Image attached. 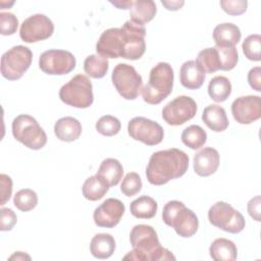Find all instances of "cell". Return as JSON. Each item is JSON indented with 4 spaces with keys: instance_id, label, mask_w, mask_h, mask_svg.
I'll return each instance as SVG.
<instances>
[{
    "instance_id": "1",
    "label": "cell",
    "mask_w": 261,
    "mask_h": 261,
    "mask_svg": "<svg viewBox=\"0 0 261 261\" xmlns=\"http://www.w3.org/2000/svg\"><path fill=\"white\" fill-rule=\"evenodd\" d=\"M188 168L189 156L179 149L170 148L151 155L146 168V176L151 185L162 186L182 176Z\"/></svg>"
},
{
    "instance_id": "2",
    "label": "cell",
    "mask_w": 261,
    "mask_h": 261,
    "mask_svg": "<svg viewBox=\"0 0 261 261\" xmlns=\"http://www.w3.org/2000/svg\"><path fill=\"white\" fill-rule=\"evenodd\" d=\"M129 242L133 251L128 252L123 257V260H175L172 253L160 245L157 232L151 225H135L129 233Z\"/></svg>"
},
{
    "instance_id": "3",
    "label": "cell",
    "mask_w": 261,
    "mask_h": 261,
    "mask_svg": "<svg viewBox=\"0 0 261 261\" xmlns=\"http://www.w3.org/2000/svg\"><path fill=\"white\" fill-rule=\"evenodd\" d=\"M173 69L167 62L157 63L149 73L148 83L142 88L143 100L151 105H157L167 98L173 88Z\"/></svg>"
},
{
    "instance_id": "4",
    "label": "cell",
    "mask_w": 261,
    "mask_h": 261,
    "mask_svg": "<svg viewBox=\"0 0 261 261\" xmlns=\"http://www.w3.org/2000/svg\"><path fill=\"white\" fill-rule=\"evenodd\" d=\"M163 222L172 227L181 238L193 237L199 227L197 215L177 200L168 201L162 210Z\"/></svg>"
},
{
    "instance_id": "5",
    "label": "cell",
    "mask_w": 261,
    "mask_h": 261,
    "mask_svg": "<svg viewBox=\"0 0 261 261\" xmlns=\"http://www.w3.org/2000/svg\"><path fill=\"white\" fill-rule=\"evenodd\" d=\"M234 48H206L199 52L195 61L205 73H213L219 69L231 70L239 61V53Z\"/></svg>"
},
{
    "instance_id": "6",
    "label": "cell",
    "mask_w": 261,
    "mask_h": 261,
    "mask_svg": "<svg viewBox=\"0 0 261 261\" xmlns=\"http://www.w3.org/2000/svg\"><path fill=\"white\" fill-rule=\"evenodd\" d=\"M14 139L32 150H40L47 143V135L39 122L31 115L20 114L12 120Z\"/></svg>"
},
{
    "instance_id": "7",
    "label": "cell",
    "mask_w": 261,
    "mask_h": 261,
    "mask_svg": "<svg viewBox=\"0 0 261 261\" xmlns=\"http://www.w3.org/2000/svg\"><path fill=\"white\" fill-rule=\"evenodd\" d=\"M60 100L75 108H88L93 104V86L88 76L76 74L59 90Z\"/></svg>"
},
{
    "instance_id": "8",
    "label": "cell",
    "mask_w": 261,
    "mask_h": 261,
    "mask_svg": "<svg viewBox=\"0 0 261 261\" xmlns=\"http://www.w3.org/2000/svg\"><path fill=\"white\" fill-rule=\"evenodd\" d=\"M208 219L212 225L229 233H239L246 225L242 213L223 201H218L210 207Z\"/></svg>"
},
{
    "instance_id": "9",
    "label": "cell",
    "mask_w": 261,
    "mask_h": 261,
    "mask_svg": "<svg viewBox=\"0 0 261 261\" xmlns=\"http://www.w3.org/2000/svg\"><path fill=\"white\" fill-rule=\"evenodd\" d=\"M33 53L30 48L17 45L1 57V74L8 81L19 80L32 64Z\"/></svg>"
},
{
    "instance_id": "10",
    "label": "cell",
    "mask_w": 261,
    "mask_h": 261,
    "mask_svg": "<svg viewBox=\"0 0 261 261\" xmlns=\"http://www.w3.org/2000/svg\"><path fill=\"white\" fill-rule=\"evenodd\" d=\"M112 84L125 100H135L143 88V79L136 68L126 63H118L111 74Z\"/></svg>"
},
{
    "instance_id": "11",
    "label": "cell",
    "mask_w": 261,
    "mask_h": 261,
    "mask_svg": "<svg viewBox=\"0 0 261 261\" xmlns=\"http://www.w3.org/2000/svg\"><path fill=\"white\" fill-rule=\"evenodd\" d=\"M121 58L128 60L140 59L146 50V29L130 20L125 21L120 28Z\"/></svg>"
},
{
    "instance_id": "12",
    "label": "cell",
    "mask_w": 261,
    "mask_h": 261,
    "mask_svg": "<svg viewBox=\"0 0 261 261\" xmlns=\"http://www.w3.org/2000/svg\"><path fill=\"white\" fill-rule=\"evenodd\" d=\"M75 64V57L66 50L50 49L43 52L39 58L40 69L50 75L67 74L74 69Z\"/></svg>"
},
{
    "instance_id": "13",
    "label": "cell",
    "mask_w": 261,
    "mask_h": 261,
    "mask_svg": "<svg viewBox=\"0 0 261 261\" xmlns=\"http://www.w3.org/2000/svg\"><path fill=\"white\" fill-rule=\"evenodd\" d=\"M127 133L132 139L147 146L160 144L164 137V130L158 122L143 116H136L128 121Z\"/></svg>"
},
{
    "instance_id": "14",
    "label": "cell",
    "mask_w": 261,
    "mask_h": 261,
    "mask_svg": "<svg viewBox=\"0 0 261 261\" xmlns=\"http://www.w3.org/2000/svg\"><path fill=\"white\" fill-rule=\"evenodd\" d=\"M197 112L196 101L189 96H178L162 109V118L169 125H181L191 120Z\"/></svg>"
},
{
    "instance_id": "15",
    "label": "cell",
    "mask_w": 261,
    "mask_h": 261,
    "mask_svg": "<svg viewBox=\"0 0 261 261\" xmlns=\"http://www.w3.org/2000/svg\"><path fill=\"white\" fill-rule=\"evenodd\" d=\"M54 33L52 20L42 13L31 15L20 25L19 37L25 43H35L50 38Z\"/></svg>"
},
{
    "instance_id": "16",
    "label": "cell",
    "mask_w": 261,
    "mask_h": 261,
    "mask_svg": "<svg viewBox=\"0 0 261 261\" xmlns=\"http://www.w3.org/2000/svg\"><path fill=\"white\" fill-rule=\"evenodd\" d=\"M231 113L237 122L250 124L261 117V98L249 95L237 98L231 104Z\"/></svg>"
},
{
    "instance_id": "17",
    "label": "cell",
    "mask_w": 261,
    "mask_h": 261,
    "mask_svg": "<svg viewBox=\"0 0 261 261\" xmlns=\"http://www.w3.org/2000/svg\"><path fill=\"white\" fill-rule=\"evenodd\" d=\"M124 211V204L120 200L108 198L95 209L94 222L97 226L112 228L119 223Z\"/></svg>"
},
{
    "instance_id": "18",
    "label": "cell",
    "mask_w": 261,
    "mask_h": 261,
    "mask_svg": "<svg viewBox=\"0 0 261 261\" xmlns=\"http://www.w3.org/2000/svg\"><path fill=\"white\" fill-rule=\"evenodd\" d=\"M96 52L105 58H119L121 56L120 28H110L104 31L96 44Z\"/></svg>"
},
{
    "instance_id": "19",
    "label": "cell",
    "mask_w": 261,
    "mask_h": 261,
    "mask_svg": "<svg viewBox=\"0 0 261 261\" xmlns=\"http://www.w3.org/2000/svg\"><path fill=\"white\" fill-rule=\"evenodd\" d=\"M220 162L219 153L212 147H205L194 155V171L199 176H209L217 170Z\"/></svg>"
},
{
    "instance_id": "20",
    "label": "cell",
    "mask_w": 261,
    "mask_h": 261,
    "mask_svg": "<svg viewBox=\"0 0 261 261\" xmlns=\"http://www.w3.org/2000/svg\"><path fill=\"white\" fill-rule=\"evenodd\" d=\"M212 36L217 47L232 48L240 42L242 34L238 25L231 22H223L214 28Z\"/></svg>"
},
{
    "instance_id": "21",
    "label": "cell",
    "mask_w": 261,
    "mask_h": 261,
    "mask_svg": "<svg viewBox=\"0 0 261 261\" xmlns=\"http://www.w3.org/2000/svg\"><path fill=\"white\" fill-rule=\"evenodd\" d=\"M205 72L198 66L195 60L186 61L179 70V81L182 87L189 90H198L205 81Z\"/></svg>"
},
{
    "instance_id": "22",
    "label": "cell",
    "mask_w": 261,
    "mask_h": 261,
    "mask_svg": "<svg viewBox=\"0 0 261 261\" xmlns=\"http://www.w3.org/2000/svg\"><path fill=\"white\" fill-rule=\"evenodd\" d=\"M54 134L62 142H73L82 135V124L74 117H61L54 124Z\"/></svg>"
},
{
    "instance_id": "23",
    "label": "cell",
    "mask_w": 261,
    "mask_h": 261,
    "mask_svg": "<svg viewBox=\"0 0 261 261\" xmlns=\"http://www.w3.org/2000/svg\"><path fill=\"white\" fill-rule=\"evenodd\" d=\"M202 120L211 130L216 133L225 130L229 123L224 108L217 104L208 105L204 109Z\"/></svg>"
},
{
    "instance_id": "24",
    "label": "cell",
    "mask_w": 261,
    "mask_h": 261,
    "mask_svg": "<svg viewBox=\"0 0 261 261\" xmlns=\"http://www.w3.org/2000/svg\"><path fill=\"white\" fill-rule=\"evenodd\" d=\"M156 11V4L152 0L133 1L132 6L129 7V20L136 24L144 25L154 18Z\"/></svg>"
},
{
    "instance_id": "25",
    "label": "cell",
    "mask_w": 261,
    "mask_h": 261,
    "mask_svg": "<svg viewBox=\"0 0 261 261\" xmlns=\"http://www.w3.org/2000/svg\"><path fill=\"white\" fill-rule=\"evenodd\" d=\"M109 188L118 185L123 174L121 163L114 158H106L102 161L96 173Z\"/></svg>"
},
{
    "instance_id": "26",
    "label": "cell",
    "mask_w": 261,
    "mask_h": 261,
    "mask_svg": "<svg viewBox=\"0 0 261 261\" xmlns=\"http://www.w3.org/2000/svg\"><path fill=\"white\" fill-rule=\"evenodd\" d=\"M209 254L215 261H233L237 259L238 249L232 241L219 238L210 245Z\"/></svg>"
},
{
    "instance_id": "27",
    "label": "cell",
    "mask_w": 261,
    "mask_h": 261,
    "mask_svg": "<svg viewBox=\"0 0 261 261\" xmlns=\"http://www.w3.org/2000/svg\"><path fill=\"white\" fill-rule=\"evenodd\" d=\"M115 250L114 238L109 233H97L90 243L92 255L99 259H107L112 256Z\"/></svg>"
},
{
    "instance_id": "28",
    "label": "cell",
    "mask_w": 261,
    "mask_h": 261,
    "mask_svg": "<svg viewBox=\"0 0 261 261\" xmlns=\"http://www.w3.org/2000/svg\"><path fill=\"white\" fill-rule=\"evenodd\" d=\"M157 202L149 196H141L129 204V211L133 216L141 219H150L156 215Z\"/></svg>"
},
{
    "instance_id": "29",
    "label": "cell",
    "mask_w": 261,
    "mask_h": 261,
    "mask_svg": "<svg viewBox=\"0 0 261 261\" xmlns=\"http://www.w3.org/2000/svg\"><path fill=\"white\" fill-rule=\"evenodd\" d=\"M208 94L215 102H224L231 94V84L223 75H217L210 80L208 85Z\"/></svg>"
},
{
    "instance_id": "30",
    "label": "cell",
    "mask_w": 261,
    "mask_h": 261,
    "mask_svg": "<svg viewBox=\"0 0 261 261\" xmlns=\"http://www.w3.org/2000/svg\"><path fill=\"white\" fill-rule=\"evenodd\" d=\"M108 190L109 187L97 174L88 177L82 188L83 196L90 201H98L102 199Z\"/></svg>"
},
{
    "instance_id": "31",
    "label": "cell",
    "mask_w": 261,
    "mask_h": 261,
    "mask_svg": "<svg viewBox=\"0 0 261 261\" xmlns=\"http://www.w3.org/2000/svg\"><path fill=\"white\" fill-rule=\"evenodd\" d=\"M109 68L108 59L98 54L89 55L84 61L85 72L93 79H102L106 75Z\"/></svg>"
},
{
    "instance_id": "32",
    "label": "cell",
    "mask_w": 261,
    "mask_h": 261,
    "mask_svg": "<svg viewBox=\"0 0 261 261\" xmlns=\"http://www.w3.org/2000/svg\"><path fill=\"white\" fill-rule=\"evenodd\" d=\"M181 142L190 149L197 150L203 147L207 141L206 132L197 124L186 127L181 133Z\"/></svg>"
},
{
    "instance_id": "33",
    "label": "cell",
    "mask_w": 261,
    "mask_h": 261,
    "mask_svg": "<svg viewBox=\"0 0 261 261\" xmlns=\"http://www.w3.org/2000/svg\"><path fill=\"white\" fill-rule=\"evenodd\" d=\"M13 204L22 212L31 211L38 204V195L31 189L19 190L13 197Z\"/></svg>"
},
{
    "instance_id": "34",
    "label": "cell",
    "mask_w": 261,
    "mask_h": 261,
    "mask_svg": "<svg viewBox=\"0 0 261 261\" xmlns=\"http://www.w3.org/2000/svg\"><path fill=\"white\" fill-rule=\"evenodd\" d=\"M121 123L118 118L112 115L101 116L96 122V129L99 134L105 137H112L119 133Z\"/></svg>"
},
{
    "instance_id": "35",
    "label": "cell",
    "mask_w": 261,
    "mask_h": 261,
    "mask_svg": "<svg viewBox=\"0 0 261 261\" xmlns=\"http://www.w3.org/2000/svg\"><path fill=\"white\" fill-rule=\"evenodd\" d=\"M245 56L252 61H260L261 55V37L258 34L248 36L242 45Z\"/></svg>"
},
{
    "instance_id": "36",
    "label": "cell",
    "mask_w": 261,
    "mask_h": 261,
    "mask_svg": "<svg viewBox=\"0 0 261 261\" xmlns=\"http://www.w3.org/2000/svg\"><path fill=\"white\" fill-rule=\"evenodd\" d=\"M142 179L137 172H128L120 185L121 193L126 197H133L137 195L142 189Z\"/></svg>"
},
{
    "instance_id": "37",
    "label": "cell",
    "mask_w": 261,
    "mask_h": 261,
    "mask_svg": "<svg viewBox=\"0 0 261 261\" xmlns=\"http://www.w3.org/2000/svg\"><path fill=\"white\" fill-rule=\"evenodd\" d=\"M18 27L17 17L11 12H0V33L3 36L13 35Z\"/></svg>"
},
{
    "instance_id": "38",
    "label": "cell",
    "mask_w": 261,
    "mask_h": 261,
    "mask_svg": "<svg viewBox=\"0 0 261 261\" xmlns=\"http://www.w3.org/2000/svg\"><path fill=\"white\" fill-rule=\"evenodd\" d=\"M220 6L229 15H241L246 12L248 2L246 0H221Z\"/></svg>"
},
{
    "instance_id": "39",
    "label": "cell",
    "mask_w": 261,
    "mask_h": 261,
    "mask_svg": "<svg viewBox=\"0 0 261 261\" xmlns=\"http://www.w3.org/2000/svg\"><path fill=\"white\" fill-rule=\"evenodd\" d=\"M17 216L10 208H1L0 210V230L8 231L16 224Z\"/></svg>"
},
{
    "instance_id": "40",
    "label": "cell",
    "mask_w": 261,
    "mask_h": 261,
    "mask_svg": "<svg viewBox=\"0 0 261 261\" xmlns=\"http://www.w3.org/2000/svg\"><path fill=\"white\" fill-rule=\"evenodd\" d=\"M0 181H1V202L0 205L3 206L6 204V202L9 201L12 193V179L7 174L1 173L0 175Z\"/></svg>"
},
{
    "instance_id": "41",
    "label": "cell",
    "mask_w": 261,
    "mask_h": 261,
    "mask_svg": "<svg viewBox=\"0 0 261 261\" xmlns=\"http://www.w3.org/2000/svg\"><path fill=\"white\" fill-rule=\"evenodd\" d=\"M248 83L253 90L257 92H261V67L260 66H256L250 69V71L248 72Z\"/></svg>"
},
{
    "instance_id": "42",
    "label": "cell",
    "mask_w": 261,
    "mask_h": 261,
    "mask_svg": "<svg viewBox=\"0 0 261 261\" xmlns=\"http://www.w3.org/2000/svg\"><path fill=\"white\" fill-rule=\"evenodd\" d=\"M260 205H261V201H260L259 195L255 196L248 202V206H247L248 213L256 221H260Z\"/></svg>"
},
{
    "instance_id": "43",
    "label": "cell",
    "mask_w": 261,
    "mask_h": 261,
    "mask_svg": "<svg viewBox=\"0 0 261 261\" xmlns=\"http://www.w3.org/2000/svg\"><path fill=\"white\" fill-rule=\"evenodd\" d=\"M161 4L163 6H165V8L167 10H172V11H175V10H178L180 9L184 4H185V1H161Z\"/></svg>"
},
{
    "instance_id": "44",
    "label": "cell",
    "mask_w": 261,
    "mask_h": 261,
    "mask_svg": "<svg viewBox=\"0 0 261 261\" xmlns=\"http://www.w3.org/2000/svg\"><path fill=\"white\" fill-rule=\"evenodd\" d=\"M110 3L119 9H129V7L132 6L133 0H130V1H121V0L120 1H110Z\"/></svg>"
},
{
    "instance_id": "45",
    "label": "cell",
    "mask_w": 261,
    "mask_h": 261,
    "mask_svg": "<svg viewBox=\"0 0 261 261\" xmlns=\"http://www.w3.org/2000/svg\"><path fill=\"white\" fill-rule=\"evenodd\" d=\"M31 260V256L23 253V252H14L10 257L9 260Z\"/></svg>"
}]
</instances>
